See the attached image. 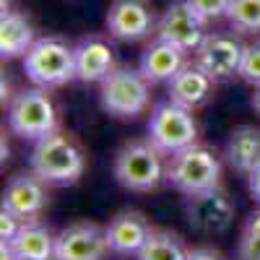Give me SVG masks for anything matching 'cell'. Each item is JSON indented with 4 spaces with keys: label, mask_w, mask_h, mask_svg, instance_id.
<instances>
[{
    "label": "cell",
    "mask_w": 260,
    "mask_h": 260,
    "mask_svg": "<svg viewBox=\"0 0 260 260\" xmlns=\"http://www.w3.org/2000/svg\"><path fill=\"white\" fill-rule=\"evenodd\" d=\"M156 11L151 0H112L107 11V31L117 42H143L156 34Z\"/></svg>",
    "instance_id": "obj_10"
},
{
    "label": "cell",
    "mask_w": 260,
    "mask_h": 260,
    "mask_svg": "<svg viewBox=\"0 0 260 260\" xmlns=\"http://www.w3.org/2000/svg\"><path fill=\"white\" fill-rule=\"evenodd\" d=\"M187 260H224V255L213 247H195V250H190Z\"/></svg>",
    "instance_id": "obj_27"
},
{
    "label": "cell",
    "mask_w": 260,
    "mask_h": 260,
    "mask_svg": "<svg viewBox=\"0 0 260 260\" xmlns=\"http://www.w3.org/2000/svg\"><path fill=\"white\" fill-rule=\"evenodd\" d=\"M115 180L130 192H151L167 180L164 151L151 138L125 141L115 154Z\"/></svg>",
    "instance_id": "obj_2"
},
{
    "label": "cell",
    "mask_w": 260,
    "mask_h": 260,
    "mask_svg": "<svg viewBox=\"0 0 260 260\" xmlns=\"http://www.w3.org/2000/svg\"><path fill=\"white\" fill-rule=\"evenodd\" d=\"M226 24L237 34H260V0H229Z\"/></svg>",
    "instance_id": "obj_22"
},
{
    "label": "cell",
    "mask_w": 260,
    "mask_h": 260,
    "mask_svg": "<svg viewBox=\"0 0 260 260\" xmlns=\"http://www.w3.org/2000/svg\"><path fill=\"white\" fill-rule=\"evenodd\" d=\"M8 127L11 133L26 141H39L57 130V110L47 89H21L8 104Z\"/></svg>",
    "instance_id": "obj_6"
},
{
    "label": "cell",
    "mask_w": 260,
    "mask_h": 260,
    "mask_svg": "<svg viewBox=\"0 0 260 260\" xmlns=\"http://www.w3.org/2000/svg\"><path fill=\"white\" fill-rule=\"evenodd\" d=\"M29 169L37 177H42L47 185H76L83 172H86V156L81 146L68 136V133H55L34 141L31 156H29Z\"/></svg>",
    "instance_id": "obj_1"
},
{
    "label": "cell",
    "mask_w": 260,
    "mask_h": 260,
    "mask_svg": "<svg viewBox=\"0 0 260 260\" xmlns=\"http://www.w3.org/2000/svg\"><path fill=\"white\" fill-rule=\"evenodd\" d=\"M240 78L250 86H260V39L245 45L242 65H240Z\"/></svg>",
    "instance_id": "obj_24"
},
{
    "label": "cell",
    "mask_w": 260,
    "mask_h": 260,
    "mask_svg": "<svg viewBox=\"0 0 260 260\" xmlns=\"http://www.w3.org/2000/svg\"><path fill=\"white\" fill-rule=\"evenodd\" d=\"M245 55V42L237 31H208L206 39L192 52V62L203 68L216 83L232 81L240 76V65Z\"/></svg>",
    "instance_id": "obj_8"
},
{
    "label": "cell",
    "mask_w": 260,
    "mask_h": 260,
    "mask_svg": "<svg viewBox=\"0 0 260 260\" xmlns=\"http://www.w3.org/2000/svg\"><path fill=\"white\" fill-rule=\"evenodd\" d=\"M221 156L206 143H192L167 161V182L180 195H198L221 185Z\"/></svg>",
    "instance_id": "obj_3"
},
{
    "label": "cell",
    "mask_w": 260,
    "mask_h": 260,
    "mask_svg": "<svg viewBox=\"0 0 260 260\" xmlns=\"http://www.w3.org/2000/svg\"><path fill=\"white\" fill-rule=\"evenodd\" d=\"M237 260H260V208L247 216L237 245Z\"/></svg>",
    "instance_id": "obj_23"
},
{
    "label": "cell",
    "mask_w": 260,
    "mask_h": 260,
    "mask_svg": "<svg viewBox=\"0 0 260 260\" xmlns=\"http://www.w3.org/2000/svg\"><path fill=\"white\" fill-rule=\"evenodd\" d=\"M206 26H208V21L195 11L187 0H175V3H169L167 11L159 16L156 37L164 39V42H172L175 47H180L185 52H195L208 34Z\"/></svg>",
    "instance_id": "obj_11"
},
{
    "label": "cell",
    "mask_w": 260,
    "mask_h": 260,
    "mask_svg": "<svg viewBox=\"0 0 260 260\" xmlns=\"http://www.w3.org/2000/svg\"><path fill=\"white\" fill-rule=\"evenodd\" d=\"M24 73L47 91L76 81V45L60 37H39L24 55Z\"/></svg>",
    "instance_id": "obj_4"
},
{
    "label": "cell",
    "mask_w": 260,
    "mask_h": 260,
    "mask_svg": "<svg viewBox=\"0 0 260 260\" xmlns=\"http://www.w3.org/2000/svg\"><path fill=\"white\" fill-rule=\"evenodd\" d=\"M24 226V219H18L16 213H11L8 208L0 206V240H6L11 242L13 237L18 234V229Z\"/></svg>",
    "instance_id": "obj_26"
},
{
    "label": "cell",
    "mask_w": 260,
    "mask_h": 260,
    "mask_svg": "<svg viewBox=\"0 0 260 260\" xmlns=\"http://www.w3.org/2000/svg\"><path fill=\"white\" fill-rule=\"evenodd\" d=\"M187 3L201 13L208 24L226 18V11H229V0H187Z\"/></svg>",
    "instance_id": "obj_25"
},
{
    "label": "cell",
    "mask_w": 260,
    "mask_h": 260,
    "mask_svg": "<svg viewBox=\"0 0 260 260\" xmlns=\"http://www.w3.org/2000/svg\"><path fill=\"white\" fill-rule=\"evenodd\" d=\"M0 91H3V94H0V102H3V107L6 104H11V99L16 96L13 94V83H11V78L3 73V83H0Z\"/></svg>",
    "instance_id": "obj_29"
},
{
    "label": "cell",
    "mask_w": 260,
    "mask_h": 260,
    "mask_svg": "<svg viewBox=\"0 0 260 260\" xmlns=\"http://www.w3.org/2000/svg\"><path fill=\"white\" fill-rule=\"evenodd\" d=\"M234 213H237V206L232 203L229 192L221 185L185 198V216L190 226L206 237L224 234L234 224Z\"/></svg>",
    "instance_id": "obj_9"
},
{
    "label": "cell",
    "mask_w": 260,
    "mask_h": 260,
    "mask_svg": "<svg viewBox=\"0 0 260 260\" xmlns=\"http://www.w3.org/2000/svg\"><path fill=\"white\" fill-rule=\"evenodd\" d=\"M185 55H187L185 50H180V47L172 45V42H164V39L156 37V39L143 50L141 62H138V71L146 76V81H148L151 86L169 83L172 78L182 71V65L187 62Z\"/></svg>",
    "instance_id": "obj_17"
},
{
    "label": "cell",
    "mask_w": 260,
    "mask_h": 260,
    "mask_svg": "<svg viewBox=\"0 0 260 260\" xmlns=\"http://www.w3.org/2000/svg\"><path fill=\"white\" fill-rule=\"evenodd\" d=\"M0 260H18L13 247H11V242H6V240H0Z\"/></svg>",
    "instance_id": "obj_30"
},
{
    "label": "cell",
    "mask_w": 260,
    "mask_h": 260,
    "mask_svg": "<svg viewBox=\"0 0 260 260\" xmlns=\"http://www.w3.org/2000/svg\"><path fill=\"white\" fill-rule=\"evenodd\" d=\"M34 42H37V34L29 16L11 8L3 11V16H0V57L3 60L24 57Z\"/></svg>",
    "instance_id": "obj_18"
},
{
    "label": "cell",
    "mask_w": 260,
    "mask_h": 260,
    "mask_svg": "<svg viewBox=\"0 0 260 260\" xmlns=\"http://www.w3.org/2000/svg\"><path fill=\"white\" fill-rule=\"evenodd\" d=\"M50 185L37 177L34 172H18L13 175L3 190V208H8L11 213H16L24 221H37L45 213L47 203H50Z\"/></svg>",
    "instance_id": "obj_13"
},
{
    "label": "cell",
    "mask_w": 260,
    "mask_h": 260,
    "mask_svg": "<svg viewBox=\"0 0 260 260\" xmlns=\"http://www.w3.org/2000/svg\"><path fill=\"white\" fill-rule=\"evenodd\" d=\"M148 138L164 151V156H175L177 151L198 143V122L192 110L172 99L154 104L148 117Z\"/></svg>",
    "instance_id": "obj_7"
},
{
    "label": "cell",
    "mask_w": 260,
    "mask_h": 260,
    "mask_svg": "<svg viewBox=\"0 0 260 260\" xmlns=\"http://www.w3.org/2000/svg\"><path fill=\"white\" fill-rule=\"evenodd\" d=\"M224 156L234 172L247 177L255 167H260V127H255V125L234 127L226 141Z\"/></svg>",
    "instance_id": "obj_19"
},
{
    "label": "cell",
    "mask_w": 260,
    "mask_h": 260,
    "mask_svg": "<svg viewBox=\"0 0 260 260\" xmlns=\"http://www.w3.org/2000/svg\"><path fill=\"white\" fill-rule=\"evenodd\" d=\"M213 89H216V81L203 68H198L195 62H185L182 71L167 83L169 99L182 104V107H187V110H192V112L211 102Z\"/></svg>",
    "instance_id": "obj_16"
},
{
    "label": "cell",
    "mask_w": 260,
    "mask_h": 260,
    "mask_svg": "<svg viewBox=\"0 0 260 260\" xmlns=\"http://www.w3.org/2000/svg\"><path fill=\"white\" fill-rule=\"evenodd\" d=\"M190 250L185 247L182 237L169 229H154L136 260H187Z\"/></svg>",
    "instance_id": "obj_21"
},
{
    "label": "cell",
    "mask_w": 260,
    "mask_h": 260,
    "mask_svg": "<svg viewBox=\"0 0 260 260\" xmlns=\"http://www.w3.org/2000/svg\"><path fill=\"white\" fill-rule=\"evenodd\" d=\"M247 190L252 195V201L260 203V167H255L250 175H247Z\"/></svg>",
    "instance_id": "obj_28"
},
{
    "label": "cell",
    "mask_w": 260,
    "mask_h": 260,
    "mask_svg": "<svg viewBox=\"0 0 260 260\" xmlns=\"http://www.w3.org/2000/svg\"><path fill=\"white\" fill-rule=\"evenodd\" d=\"M55 237L50 226H45L39 219L24 221L18 234L11 240V247L18 260H55Z\"/></svg>",
    "instance_id": "obj_20"
},
{
    "label": "cell",
    "mask_w": 260,
    "mask_h": 260,
    "mask_svg": "<svg viewBox=\"0 0 260 260\" xmlns=\"http://www.w3.org/2000/svg\"><path fill=\"white\" fill-rule=\"evenodd\" d=\"M99 86L102 110L110 112L112 117L136 120L151 107V83L138 68L117 65Z\"/></svg>",
    "instance_id": "obj_5"
},
{
    "label": "cell",
    "mask_w": 260,
    "mask_h": 260,
    "mask_svg": "<svg viewBox=\"0 0 260 260\" xmlns=\"http://www.w3.org/2000/svg\"><path fill=\"white\" fill-rule=\"evenodd\" d=\"M252 110L260 115V86H255V94H252Z\"/></svg>",
    "instance_id": "obj_31"
},
{
    "label": "cell",
    "mask_w": 260,
    "mask_h": 260,
    "mask_svg": "<svg viewBox=\"0 0 260 260\" xmlns=\"http://www.w3.org/2000/svg\"><path fill=\"white\" fill-rule=\"evenodd\" d=\"M117 68L115 47L102 37H86L76 45V81L102 83Z\"/></svg>",
    "instance_id": "obj_15"
},
{
    "label": "cell",
    "mask_w": 260,
    "mask_h": 260,
    "mask_svg": "<svg viewBox=\"0 0 260 260\" xmlns=\"http://www.w3.org/2000/svg\"><path fill=\"white\" fill-rule=\"evenodd\" d=\"M107 232V242H110V250L117 255H138L141 247L146 245V240L151 237L154 226L141 211H120L115 213L110 224L104 226Z\"/></svg>",
    "instance_id": "obj_14"
},
{
    "label": "cell",
    "mask_w": 260,
    "mask_h": 260,
    "mask_svg": "<svg viewBox=\"0 0 260 260\" xmlns=\"http://www.w3.org/2000/svg\"><path fill=\"white\" fill-rule=\"evenodd\" d=\"M110 250L107 232L96 221H73L55 237V260H104Z\"/></svg>",
    "instance_id": "obj_12"
}]
</instances>
